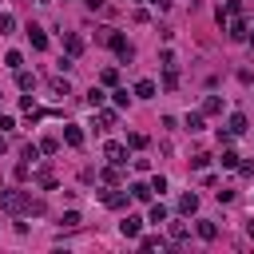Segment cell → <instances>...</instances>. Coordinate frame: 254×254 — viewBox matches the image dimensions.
Wrapping results in <instances>:
<instances>
[{
	"label": "cell",
	"mask_w": 254,
	"mask_h": 254,
	"mask_svg": "<svg viewBox=\"0 0 254 254\" xmlns=\"http://www.w3.org/2000/svg\"><path fill=\"white\" fill-rule=\"evenodd\" d=\"M28 198H32V194H24L20 187H8V190H0V206H4L8 214H24V210H28Z\"/></svg>",
	"instance_id": "cell-1"
},
{
	"label": "cell",
	"mask_w": 254,
	"mask_h": 254,
	"mask_svg": "<svg viewBox=\"0 0 254 254\" xmlns=\"http://www.w3.org/2000/svg\"><path fill=\"white\" fill-rule=\"evenodd\" d=\"M99 198H103V206H111V210H123V206H127V198H131V190H119V187H111V190H99Z\"/></svg>",
	"instance_id": "cell-2"
},
{
	"label": "cell",
	"mask_w": 254,
	"mask_h": 254,
	"mask_svg": "<svg viewBox=\"0 0 254 254\" xmlns=\"http://www.w3.org/2000/svg\"><path fill=\"white\" fill-rule=\"evenodd\" d=\"M238 12H242V4H238V0H222L214 16H218V24H230V20H238Z\"/></svg>",
	"instance_id": "cell-3"
},
{
	"label": "cell",
	"mask_w": 254,
	"mask_h": 254,
	"mask_svg": "<svg viewBox=\"0 0 254 254\" xmlns=\"http://www.w3.org/2000/svg\"><path fill=\"white\" fill-rule=\"evenodd\" d=\"M64 52H67L71 60H79V56H83V36H75V32H67V36H64Z\"/></svg>",
	"instance_id": "cell-4"
},
{
	"label": "cell",
	"mask_w": 254,
	"mask_h": 254,
	"mask_svg": "<svg viewBox=\"0 0 254 254\" xmlns=\"http://www.w3.org/2000/svg\"><path fill=\"white\" fill-rule=\"evenodd\" d=\"M103 159H111L115 167H123V163H127V147H123V143H107V147H103Z\"/></svg>",
	"instance_id": "cell-5"
},
{
	"label": "cell",
	"mask_w": 254,
	"mask_h": 254,
	"mask_svg": "<svg viewBox=\"0 0 254 254\" xmlns=\"http://www.w3.org/2000/svg\"><path fill=\"white\" fill-rule=\"evenodd\" d=\"M119 230H123V238H139V230H143V218H139V214H127V218L119 222Z\"/></svg>",
	"instance_id": "cell-6"
},
{
	"label": "cell",
	"mask_w": 254,
	"mask_h": 254,
	"mask_svg": "<svg viewBox=\"0 0 254 254\" xmlns=\"http://www.w3.org/2000/svg\"><path fill=\"white\" fill-rule=\"evenodd\" d=\"M194 210H198V194H194V190L179 194V214H194Z\"/></svg>",
	"instance_id": "cell-7"
},
{
	"label": "cell",
	"mask_w": 254,
	"mask_h": 254,
	"mask_svg": "<svg viewBox=\"0 0 254 254\" xmlns=\"http://www.w3.org/2000/svg\"><path fill=\"white\" fill-rule=\"evenodd\" d=\"M194 230H198V238H206V242H214V238H218V226H214L210 218H198V226H194Z\"/></svg>",
	"instance_id": "cell-8"
},
{
	"label": "cell",
	"mask_w": 254,
	"mask_h": 254,
	"mask_svg": "<svg viewBox=\"0 0 254 254\" xmlns=\"http://www.w3.org/2000/svg\"><path fill=\"white\" fill-rule=\"evenodd\" d=\"M28 40H32V48H36V52H44V48H48V36H44V28H36V24L28 28Z\"/></svg>",
	"instance_id": "cell-9"
},
{
	"label": "cell",
	"mask_w": 254,
	"mask_h": 254,
	"mask_svg": "<svg viewBox=\"0 0 254 254\" xmlns=\"http://www.w3.org/2000/svg\"><path fill=\"white\" fill-rule=\"evenodd\" d=\"M64 143H67V147H79V143H83V131H79L75 123H67V127H64Z\"/></svg>",
	"instance_id": "cell-10"
},
{
	"label": "cell",
	"mask_w": 254,
	"mask_h": 254,
	"mask_svg": "<svg viewBox=\"0 0 254 254\" xmlns=\"http://www.w3.org/2000/svg\"><path fill=\"white\" fill-rule=\"evenodd\" d=\"M36 183H40L44 190H52V187H56V171H52V167H40V171H36Z\"/></svg>",
	"instance_id": "cell-11"
},
{
	"label": "cell",
	"mask_w": 254,
	"mask_h": 254,
	"mask_svg": "<svg viewBox=\"0 0 254 254\" xmlns=\"http://www.w3.org/2000/svg\"><path fill=\"white\" fill-rule=\"evenodd\" d=\"M222 28H226L230 40H246V24H242V20H230V24H222Z\"/></svg>",
	"instance_id": "cell-12"
},
{
	"label": "cell",
	"mask_w": 254,
	"mask_h": 254,
	"mask_svg": "<svg viewBox=\"0 0 254 254\" xmlns=\"http://www.w3.org/2000/svg\"><path fill=\"white\" fill-rule=\"evenodd\" d=\"M190 238V226L187 222H171V242H187Z\"/></svg>",
	"instance_id": "cell-13"
},
{
	"label": "cell",
	"mask_w": 254,
	"mask_h": 254,
	"mask_svg": "<svg viewBox=\"0 0 254 254\" xmlns=\"http://www.w3.org/2000/svg\"><path fill=\"white\" fill-rule=\"evenodd\" d=\"M16 83H20V91H32V87H36V75H32V71H20V67H16Z\"/></svg>",
	"instance_id": "cell-14"
},
{
	"label": "cell",
	"mask_w": 254,
	"mask_h": 254,
	"mask_svg": "<svg viewBox=\"0 0 254 254\" xmlns=\"http://www.w3.org/2000/svg\"><path fill=\"white\" fill-rule=\"evenodd\" d=\"M135 95H139V99H151V95H155V79H139V83H135Z\"/></svg>",
	"instance_id": "cell-15"
},
{
	"label": "cell",
	"mask_w": 254,
	"mask_h": 254,
	"mask_svg": "<svg viewBox=\"0 0 254 254\" xmlns=\"http://www.w3.org/2000/svg\"><path fill=\"white\" fill-rule=\"evenodd\" d=\"M218 111H222V99L218 95H206L202 99V115H218Z\"/></svg>",
	"instance_id": "cell-16"
},
{
	"label": "cell",
	"mask_w": 254,
	"mask_h": 254,
	"mask_svg": "<svg viewBox=\"0 0 254 254\" xmlns=\"http://www.w3.org/2000/svg\"><path fill=\"white\" fill-rule=\"evenodd\" d=\"M99 179H103L107 187H119V167H115V163H111V167H103V171H99Z\"/></svg>",
	"instance_id": "cell-17"
},
{
	"label": "cell",
	"mask_w": 254,
	"mask_h": 254,
	"mask_svg": "<svg viewBox=\"0 0 254 254\" xmlns=\"http://www.w3.org/2000/svg\"><path fill=\"white\" fill-rule=\"evenodd\" d=\"M163 87H167V91H175V87H179V71H175L171 64H167V71H163Z\"/></svg>",
	"instance_id": "cell-18"
},
{
	"label": "cell",
	"mask_w": 254,
	"mask_h": 254,
	"mask_svg": "<svg viewBox=\"0 0 254 254\" xmlns=\"http://www.w3.org/2000/svg\"><path fill=\"white\" fill-rule=\"evenodd\" d=\"M127 190H131L135 202H147V198H151V187H143V183H135V187H127Z\"/></svg>",
	"instance_id": "cell-19"
},
{
	"label": "cell",
	"mask_w": 254,
	"mask_h": 254,
	"mask_svg": "<svg viewBox=\"0 0 254 254\" xmlns=\"http://www.w3.org/2000/svg\"><path fill=\"white\" fill-rule=\"evenodd\" d=\"M79 222H83V218H79V210H67V214L60 218V226H64V230H75Z\"/></svg>",
	"instance_id": "cell-20"
},
{
	"label": "cell",
	"mask_w": 254,
	"mask_h": 254,
	"mask_svg": "<svg viewBox=\"0 0 254 254\" xmlns=\"http://www.w3.org/2000/svg\"><path fill=\"white\" fill-rule=\"evenodd\" d=\"M139 246H143V250H163L167 242H163L159 234H147V238H139Z\"/></svg>",
	"instance_id": "cell-21"
},
{
	"label": "cell",
	"mask_w": 254,
	"mask_h": 254,
	"mask_svg": "<svg viewBox=\"0 0 254 254\" xmlns=\"http://www.w3.org/2000/svg\"><path fill=\"white\" fill-rule=\"evenodd\" d=\"M230 131H234V135H242V131H246V115H242V111H234V115H230Z\"/></svg>",
	"instance_id": "cell-22"
},
{
	"label": "cell",
	"mask_w": 254,
	"mask_h": 254,
	"mask_svg": "<svg viewBox=\"0 0 254 254\" xmlns=\"http://www.w3.org/2000/svg\"><path fill=\"white\" fill-rule=\"evenodd\" d=\"M83 103H87V107H103V91H99V87H91V91H87V99H83Z\"/></svg>",
	"instance_id": "cell-23"
},
{
	"label": "cell",
	"mask_w": 254,
	"mask_h": 254,
	"mask_svg": "<svg viewBox=\"0 0 254 254\" xmlns=\"http://www.w3.org/2000/svg\"><path fill=\"white\" fill-rule=\"evenodd\" d=\"M115 119H119L115 111H99V131H107V127H115Z\"/></svg>",
	"instance_id": "cell-24"
},
{
	"label": "cell",
	"mask_w": 254,
	"mask_h": 254,
	"mask_svg": "<svg viewBox=\"0 0 254 254\" xmlns=\"http://www.w3.org/2000/svg\"><path fill=\"white\" fill-rule=\"evenodd\" d=\"M40 151H44V155H56V151H60V139H52V135L40 139Z\"/></svg>",
	"instance_id": "cell-25"
},
{
	"label": "cell",
	"mask_w": 254,
	"mask_h": 254,
	"mask_svg": "<svg viewBox=\"0 0 254 254\" xmlns=\"http://www.w3.org/2000/svg\"><path fill=\"white\" fill-rule=\"evenodd\" d=\"M218 163H222V167H226V171H234V167H238V155H234V151H230V147H226V151H222V159H218Z\"/></svg>",
	"instance_id": "cell-26"
},
{
	"label": "cell",
	"mask_w": 254,
	"mask_h": 254,
	"mask_svg": "<svg viewBox=\"0 0 254 254\" xmlns=\"http://www.w3.org/2000/svg\"><path fill=\"white\" fill-rule=\"evenodd\" d=\"M67 91H71L67 79H52V95H67Z\"/></svg>",
	"instance_id": "cell-27"
},
{
	"label": "cell",
	"mask_w": 254,
	"mask_h": 254,
	"mask_svg": "<svg viewBox=\"0 0 254 254\" xmlns=\"http://www.w3.org/2000/svg\"><path fill=\"white\" fill-rule=\"evenodd\" d=\"M187 131L198 135V131H202V115H187Z\"/></svg>",
	"instance_id": "cell-28"
},
{
	"label": "cell",
	"mask_w": 254,
	"mask_h": 254,
	"mask_svg": "<svg viewBox=\"0 0 254 254\" xmlns=\"http://www.w3.org/2000/svg\"><path fill=\"white\" fill-rule=\"evenodd\" d=\"M127 143L139 151V147H147V135H143V131H131V135H127Z\"/></svg>",
	"instance_id": "cell-29"
},
{
	"label": "cell",
	"mask_w": 254,
	"mask_h": 254,
	"mask_svg": "<svg viewBox=\"0 0 254 254\" xmlns=\"http://www.w3.org/2000/svg\"><path fill=\"white\" fill-rule=\"evenodd\" d=\"M151 222H167V206H163V202L151 206Z\"/></svg>",
	"instance_id": "cell-30"
},
{
	"label": "cell",
	"mask_w": 254,
	"mask_h": 254,
	"mask_svg": "<svg viewBox=\"0 0 254 254\" xmlns=\"http://www.w3.org/2000/svg\"><path fill=\"white\" fill-rule=\"evenodd\" d=\"M12 28H16V20H12V16H8V12H0V36H8V32H12Z\"/></svg>",
	"instance_id": "cell-31"
},
{
	"label": "cell",
	"mask_w": 254,
	"mask_h": 254,
	"mask_svg": "<svg viewBox=\"0 0 254 254\" xmlns=\"http://www.w3.org/2000/svg\"><path fill=\"white\" fill-rule=\"evenodd\" d=\"M4 64H8V67H12V71H16V67H20V64H24V56H20V52H8V56H4Z\"/></svg>",
	"instance_id": "cell-32"
},
{
	"label": "cell",
	"mask_w": 254,
	"mask_h": 254,
	"mask_svg": "<svg viewBox=\"0 0 254 254\" xmlns=\"http://www.w3.org/2000/svg\"><path fill=\"white\" fill-rule=\"evenodd\" d=\"M127 103H131V95H127V87H119L115 91V107H127Z\"/></svg>",
	"instance_id": "cell-33"
},
{
	"label": "cell",
	"mask_w": 254,
	"mask_h": 254,
	"mask_svg": "<svg viewBox=\"0 0 254 254\" xmlns=\"http://www.w3.org/2000/svg\"><path fill=\"white\" fill-rule=\"evenodd\" d=\"M99 79H103V83H115V79H119V71H115V67H103V75H99Z\"/></svg>",
	"instance_id": "cell-34"
},
{
	"label": "cell",
	"mask_w": 254,
	"mask_h": 254,
	"mask_svg": "<svg viewBox=\"0 0 254 254\" xmlns=\"http://www.w3.org/2000/svg\"><path fill=\"white\" fill-rule=\"evenodd\" d=\"M151 190H159V194H163V190H167V179H163V175H155V179H151Z\"/></svg>",
	"instance_id": "cell-35"
},
{
	"label": "cell",
	"mask_w": 254,
	"mask_h": 254,
	"mask_svg": "<svg viewBox=\"0 0 254 254\" xmlns=\"http://www.w3.org/2000/svg\"><path fill=\"white\" fill-rule=\"evenodd\" d=\"M28 214H44V202L40 198H28Z\"/></svg>",
	"instance_id": "cell-36"
},
{
	"label": "cell",
	"mask_w": 254,
	"mask_h": 254,
	"mask_svg": "<svg viewBox=\"0 0 254 254\" xmlns=\"http://www.w3.org/2000/svg\"><path fill=\"white\" fill-rule=\"evenodd\" d=\"M238 171H242L246 179H254V159H250V163H238Z\"/></svg>",
	"instance_id": "cell-37"
},
{
	"label": "cell",
	"mask_w": 254,
	"mask_h": 254,
	"mask_svg": "<svg viewBox=\"0 0 254 254\" xmlns=\"http://www.w3.org/2000/svg\"><path fill=\"white\" fill-rule=\"evenodd\" d=\"M16 123H12V115H0V131H12Z\"/></svg>",
	"instance_id": "cell-38"
},
{
	"label": "cell",
	"mask_w": 254,
	"mask_h": 254,
	"mask_svg": "<svg viewBox=\"0 0 254 254\" xmlns=\"http://www.w3.org/2000/svg\"><path fill=\"white\" fill-rule=\"evenodd\" d=\"M83 4H87V8H91V12H99V8H103V4H107V0H83Z\"/></svg>",
	"instance_id": "cell-39"
},
{
	"label": "cell",
	"mask_w": 254,
	"mask_h": 254,
	"mask_svg": "<svg viewBox=\"0 0 254 254\" xmlns=\"http://www.w3.org/2000/svg\"><path fill=\"white\" fill-rule=\"evenodd\" d=\"M4 151H8V135L0 131V155H4Z\"/></svg>",
	"instance_id": "cell-40"
},
{
	"label": "cell",
	"mask_w": 254,
	"mask_h": 254,
	"mask_svg": "<svg viewBox=\"0 0 254 254\" xmlns=\"http://www.w3.org/2000/svg\"><path fill=\"white\" fill-rule=\"evenodd\" d=\"M151 4H155V8H171V0H151Z\"/></svg>",
	"instance_id": "cell-41"
},
{
	"label": "cell",
	"mask_w": 254,
	"mask_h": 254,
	"mask_svg": "<svg viewBox=\"0 0 254 254\" xmlns=\"http://www.w3.org/2000/svg\"><path fill=\"white\" fill-rule=\"evenodd\" d=\"M246 234H250V238H254V222H246Z\"/></svg>",
	"instance_id": "cell-42"
},
{
	"label": "cell",
	"mask_w": 254,
	"mask_h": 254,
	"mask_svg": "<svg viewBox=\"0 0 254 254\" xmlns=\"http://www.w3.org/2000/svg\"><path fill=\"white\" fill-rule=\"evenodd\" d=\"M250 44H254V32H250Z\"/></svg>",
	"instance_id": "cell-43"
}]
</instances>
